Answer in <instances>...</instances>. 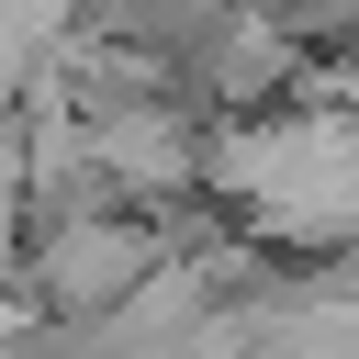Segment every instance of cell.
I'll return each instance as SVG.
<instances>
[{"label": "cell", "mask_w": 359, "mask_h": 359, "mask_svg": "<svg viewBox=\"0 0 359 359\" xmlns=\"http://www.w3.org/2000/svg\"><path fill=\"white\" fill-rule=\"evenodd\" d=\"M123 269H135V236H56V292L67 303L123 292Z\"/></svg>", "instance_id": "obj_1"}]
</instances>
